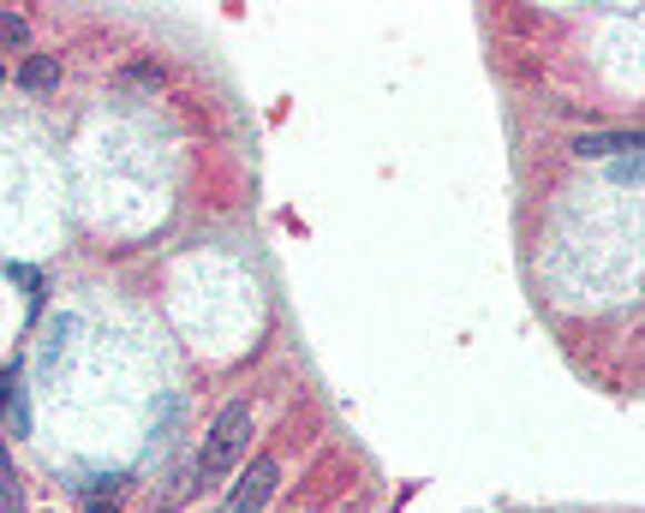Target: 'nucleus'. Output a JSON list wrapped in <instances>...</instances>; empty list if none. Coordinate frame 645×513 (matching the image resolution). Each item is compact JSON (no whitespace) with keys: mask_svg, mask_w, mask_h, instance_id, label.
<instances>
[{"mask_svg":"<svg viewBox=\"0 0 645 513\" xmlns=\"http://www.w3.org/2000/svg\"><path fill=\"white\" fill-rule=\"evenodd\" d=\"M246 454H251V406H246V400H228V406L216 412V424H209L204 454H198V466H191V477H198V484H221V477H228Z\"/></svg>","mask_w":645,"mask_h":513,"instance_id":"f257e3e1","label":"nucleus"},{"mask_svg":"<svg viewBox=\"0 0 645 513\" xmlns=\"http://www.w3.org/2000/svg\"><path fill=\"white\" fill-rule=\"evenodd\" d=\"M276 484H281V466L269 454H257L251 472H239V484L228 490V502H221L216 513H264L269 495H276Z\"/></svg>","mask_w":645,"mask_h":513,"instance_id":"f03ea898","label":"nucleus"},{"mask_svg":"<svg viewBox=\"0 0 645 513\" xmlns=\"http://www.w3.org/2000/svg\"><path fill=\"white\" fill-rule=\"evenodd\" d=\"M574 155L579 162H586V155H639V125L634 132H579Z\"/></svg>","mask_w":645,"mask_h":513,"instance_id":"7ed1b4c3","label":"nucleus"},{"mask_svg":"<svg viewBox=\"0 0 645 513\" xmlns=\"http://www.w3.org/2000/svg\"><path fill=\"white\" fill-rule=\"evenodd\" d=\"M0 412H7L12 436H30V406H24V382H19V371H0Z\"/></svg>","mask_w":645,"mask_h":513,"instance_id":"20e7f679","label":"nucleus"},{"mask_svg":"<svg viewBox=\"0 0 645 513\" xmlns=\"http://www.w3.org/2000/svg\"><path fill=\"white\" fill-rule=\"evenodd\" d=\"M60 84V60L54 54H30L24 67H19V90H30V95H48Z\"/></svg>","mask_w":645,"mask_h":513,"instance_id":"39448f33","label":"nucleus"},{"mask_svg":"<svg viewBox=\"0 0 645 513\" xmlns=\"http://www.w3.org/2000/svg\"><path fill=\"white\" fill-rule=\"evenodd\" d=\"M30 37V24H24V12H0V48H19Z\"/></svg>","mask_w":645,"mask_h":513,"instance_id":"423d86ee","label":"nucleus"},{"mask_svg":"<svg viewBox=\"0 0 645 513\" xmlns=\"http://www.w3.org/2000/svg\"><path fill=\"white\" fill-rule=\"evenodd\" d=\"M120 84L126 90H161V67H126Z\"/></svg>","mask_w":645,"mask_h":513,"instance_id":"0eeeda50","label":"nucleus"},{"mask_svg":"<svg viewBox=\"0 0 645 513\" xmlns=\"http://www.w3.org/2000/svg\"><path fill=\"white\" fill-rule=\"evenodd\" d=\"M19 477H12V460H7V442H0V513H7V495H19L12 490Z\"/></svg>","mask_w":645,"mask_h":513,"instance_id":"6e6552de","label":"nucleus"},{"mask_svg":"<svg viewBox=\"0 0 645 513\" xmlns=\"http://www.w3.org/2000/svg\"><path fill=\"white\" fill-rule=\"evenodd\" d=\"M90 513H120L115 502H90Z\"/></svg>","mask_w":645,"mask_h":513,"instance_id":"1a4fd4ad","label":"nucleus"}]
</instances>
